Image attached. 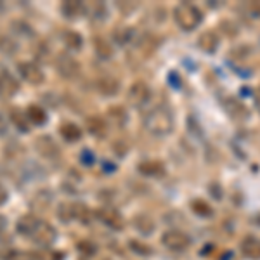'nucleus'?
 <instances>
[{"mask_svg": "<svg viewBox=\"0 0 260 260\" xmlns=\"http://www.w3.org/2000/svg\"><path fill=\"white\" fill-rule=\"evenodd\" d=\"M18 233L30 238L33 243L42 245V246L50 245L57 236L56 229H54L52 225L47 224L45 220H40L39 217H35V215L21 217L18 220Z\"/></svg>", "mask_w": 260, "mask_h": 260, "instance_id": "1", "label": "nucleus"}, {"mask_svg": "<svg viewBox=\"0 0 260 260\" xmlns=\"http://www.w3.org/2000/svg\"><path fill=\"white\" fill-rule=\"evenodd\" d=\"M144 127L149 134L158 137H165L174 130V115L170 108L165 104H158L153 110L146 113L144 116Z\"/></svg>", "mask_w": 260, "mask_h": 260, "instance_id": "2", "label": "nucleus"}, {"mask_svg": "<svg viewBox=\"0 0 260 260\" xmlns=\"http://www.w3.org/2000/svg\"><path fill=\"white\" fill-rule=\"evenodd\" d=\"M174 19L177 23V26L184 31H192L201 24L203 21V14L194 4L182 2L179 6H175L174 9Z\"/></svg>", "mask_w": 260, "mask_h": 260, "instance_id": "3", "label": "nucleus"}, {"mask_svg": "<svg viewBox=\"0 0 260 260\" xmlns=\"http://www.w3.org/2000/svg\"><path fill=\"white\" fill-rule=\"evenodd\" d=\"M222 108L228 113L229 118H233L234 121H246L250 118V110L245 103L240 98H233V95H228V98L222 99Z\"/></svg>", "mask_w": 260, "mask_h": 260, "instance_id": "4", "label": "nucleus"}, {"mask_svg": "<svg viewBox=\"0 0 260 260\" xmlns=\"http://www.w3.org/2000/svg\"><path fill=\"white\" fill-rule=\"evenodd\" d=\"M151 99V89L146 85L144 82H136L132 83V87L128 89V103L134 108H142L149 103Z\"/></svg>", "mask_w": 260, "mask_h": 260, "instance_id": "5", "label": "nucleus"}, {"mask_svg": "<svg viewBox=\"0 0 260 260\" xmlns=\"http://www.w3.org/2000/svg\"><path fill=\"white\" fill-rule=\"evenodd\" d=\"M56 68L59 71V75L62 78H77L78 73H80V64L75 57L68 56V54H59L56 59Z\"/></svg>", "mask_w": 260, "mask_h": 260, "instance_id": "6", "label": "nucleus"}, {"mask_svg": "<svg viewBox=\"0 0 260 260\" xmlns=\"http://www.w3.org/2000/svg\"><path fill=\"white\" fill-rule=\"evenodd\" d=\"M161 243H163V246H167V248L172 251H184V250H187L191 241H189V238L184 233H180V231H167L161 236Z\"/></svg>", "mask_w": 260, "mask_h": 260, "instance_id": "7", "label": "nucleus"}, {"mask_svg": "<svg viewBox=\"0 0 260 260\" xmlns=\"http://www.w3.org/2000/svg\"><path fill=\"white\" fill-rule=\"evenodd\" d=\"M18 71L21 77H23V80H26L28 83H31V85H40V83L45 80L44 71H42L35 62H30V61L19 62Z\"/></svg>", "mask_w": 260, "mask_h": 260, "instance_id": "8", "label": "nucleus"}, {"mask_svg": "<svg viewBox=\"0 0 260 260\" xmlns=\"http://www.w3.org/2000/svg\"><path fill=\"white\" fill-rule=\"evenodd\" d=\"M95 217H98L104 225H108V228H111L115 231L123 229V225H125L123 217L116 210H113V208H99V210L95 212Z\"/></svg>", "mask_w": 260, "mask_h": 260, "instance_id": "9", "label": "nucleus"}, {"mask_svg": "<svg viewBox=\"0 0 260 260\" xmlns=\"http://www.w3.org/2000/svg\"><path fill=\"white\" fill-rule=\"evenodd\" d=\"M241 253L250 260H260V238L246 236L241 241Z\"/></svg>", "mask_w": 260, "mask_h": 260, "instance_id": "10", "label": "nucleus"}, {"mask_svg": "<svg viewBox=\"0 0 260 260\" xmlns=\"http://www.w3.org/2000/svg\"><path fill=\"white\" fill-rule=\"evenodd\" d=\"M35 148L42 154V156H45V158H57V156H59V148H57L56 142L50 139L49 136L39 137L37 142H35Z\"/></svg>", "mask_w": 260, "mask_h": 260, "instance_id": "11", "label": "nucleus"}, {"mask_svg": "<svg viewBox=\"0 0 260 260\" xmlns=\"http://www.w3.org/2000/svg\"><path fill=\"white\" fill-rule=\"evenodd\" d=\"M219 44H220V39L219 35H217L215 31H205L200 35L198 39V45L200 49L203 50V52L207 54H213L217 49H219Z\"/></svg>", "mask_w": 260, "mask_h": 260, "instance_id": "12", "label": "nucleus"}, {"mask_svg": "<svg viewBox=\"0 0 260 260\" xmlns=\"http://www.w3.org/2000/svg\"><path fill=\"white\" fill-rule=\"evenodd\" d=\"M95 87H98V90L101 92V94L108 95V98H111V95H116V94H118V90H120L118 80H115V78H111V77L99 78L98 83H95Z\"/></svg>", "mask_w": 260, "mask_h": 260, "instance_id": "13", "label": "nucleus"}, {"mask_svg": "<svg viewBox=\"0 0 260 260\" xmlns=\"http://www.w3.org/2000/svg\"><path fill=\"white\" fill-rule=\"evenodd\" d=\"M139 172L146 177H161L165 174V167L161 161L156 160H149V161H142L139 165Z\"/></svg>", "mask_w": 260, "mask_h": 260, "instance_id": "14", "label": "nucleus"}, {"mask_svg": "<svg viewBox=\"0 0 260 260\" xmlns=\"http://www.w3.org/2000/svg\"><path fill=\"white\" fill-rule=\"evenodd\" d=\"M61 12L64 18L68 19H77L85 12V4L77 2V0H71V2H64L61 6Z\"/></svg>", "mask_w": 260, "mask_h": 260, "instance_id": "15", "label": "nucleus"}, {"mask_svg": "<svg viewBox=\"0 0 260 260\" xmlns=\"http://www.w3.org/2000/svg\"><path fill=\"white\" fill-rule=\"evenodd\" d=\"M59 134H61V137H62L64 141H68V142H77V141H80V137H82V128L78 127L77 123H71V121H66V123H62V125H61Z\"/></svg>", "mask_w": 260, "mask_h": 260, "instance_id": "16", "label": "nucleus"}, {"mask_svg": "<svg viewBox=\"0 0 260 260\" xmlns=\"http://www.w3.org/2000/svg\"><path fill=\"white\" fill-rule=\"evenodd\" d=\"M28 116V121L33 125H45L47 123V113L42 106H37V104H31L28 106V110L24 111Z\"/></svg>", "mask_w": 260, "mask_h": 260, "instance_id": "17", "label": "nucleus"}, {"mask_svg": "<svg viewBox=\"0 0 260 260\" xmlns=\"http://www.w3.org/2000/svg\"><path fill=\"white\" fill-rule=\"evenodd\" d=\"M87 127H89V132L95 137H104L108 132V125L103 118H98V116H92V118L87 120Z\"/></svg>", "mask_w": 260, "mask_h": 260, "instance_id": "18", "label": "nucleus"}, {"mask_svg": "<svg viewBox=\"0 0 260 260\" xmlns=\"http://www.w3.org/2000/svg\"><path fill=\"white\" fill-rule=\"evenodd\" d=\"M134 35H136V33H134L132 28H128V26L127 28H116L115 33H113V40L123 47V45H128L130 42L134 40Z\"/></svg>", "mask_w": 260, "mask_h": 260, "instance_id": "19", "label": "nucleus"}, {"mask_svg": "<svg viewBox=\"0 0 260 260\" xmlns=\"http://www.w3.org/2000/svg\"><path fill=\"white\" fill-rule=\"evenodd\" d=\"M191 208H192V212H194L196 215L203 217V219L213 217V208L207 203V201H203V200H194V201H191Z\"/></svg>", "mask_w": 260, "mask_h": 260, "instance_id": "20", "label": "nucleus"}, {"mask_svg": "<svg viewBox=\"0 0 260 260\" xmlns=\"http://www.w3.org/2000/svg\"><path fill=\"white\" fill-rule=\"evenodd\" d=\"M11 120H12V123H14V127H18L21 132H28L30 130V121H28V116H26V113H23V111H19V110H12L11 111Z\"/></svg>", "mask_w": 260, "mask_h": 260, "instance_id": "21", "label": "nucleus"}, {"mask_svg": "<svg viewBox=\"0 0 260 260\" xmlns=\"http://www.w3.org/2000/svg\"><path fill=\"white\" fill-rule=\"evenodd\" d=\"M62 42H64L70 50H80L83 45V39L77 31H66L62 35Z\"/></svg>", "mask_w": 260, "mask_h": 260, "instance_id": "22", "label": "nucleus"}, {"mask_svg": "<svg viewBox=\"0 0 260 260\" xmlns=\"http://www.w3.org/2000/svg\"><path fill=\"white\" fill-rule=\"evenodd\" d=\"M94 47H95V52H98V56L101 59H110L113 56V47L111 44L108 40L104 39H95L94 40Z\"/></svg>", "mask_w": 260, "mask_h": 260, "instance_id": "23", "label": "nucleus"}, {"mask_svg": "<svg viewBox=\"0 0 260 260\" xmlns=\"http://www.w3.org/2000/svg\"><path fill=\"white\" fill-rule=\"evenodd\" d=\"M136 229L139 231V233H142V234H151L154 231V222H153V219L151 217H148V215H139V217H136Z\"/></svg>", "mask_w": 260, "mask_h": 260, "instance_id": "24", "label": "nucleus"}, {"mask_svg": "<svg viewBox=\"0 0 260 260\" xmlns=\"http://www.w3.org/2000/svg\"><path fill=\"white\" fill-rule=\"evenodd\" d=\"M33 260H64V253L59 250H39L31 253Z\"/></svg>", "mask_w": 260, "mask_h": 260, "instance_id": "25", "label": "nucleus"}, {"mask_svg": "<svg viewBox=\"0 0 260 260\" xmlns=\"http://www.w3.org/2000/svg\"><path fill=\"white\" fill-rule=\"evenodd\" d=\"M85 11H89V14L94 19H104L106 18V6L103 2H94L90 6H85Z\"/></svg>", "mask_w": 260, "mask_h": 260, "instance_id": "26", "label": "nucleus"}, {"mask_svg": "<svg viewBox=\"0 0 260 260\" xmlns=\"http://www.w3.org/2000/svg\"><path fill=\"white\" fill-rule=\"evenodd\" d=\"M57 217L62 222H70L75 219V205L70 203H61L59 205V210H57Z\"/></svg>", "mask_w": 260, "mask_h": 260, "instance_id": "27", "label": "nucleus"}, {"mask_svg": "<svg viewBox=\"0 0 260 260\" xmlns=\"http://www.w3.org/2000/svg\"><path fill=\"white\" fill-rule=\"evenodd\" d=\"M130 248H132V251H136L137 255H142V257H149L153 253V248L144 245L142 241H130Z\"/></svg>", "mask_w": 260, "mask_h": 260, "instance_id": "28", "label": "nucleus"}, {"mask_svg": "<svg viewBox=\"0 0 260 260\" xmlns=\"http://www.w3.org/2000/svg\"><path fill=\"white\" fill-rule=\"evenodd\" d=\"M241 7L246 11V14H248L250 18L260 19V2H246V4H243Z\"/></svg>", "mask_w": 260, "mask_h": 260, "instance_id": "29", "label": "nucleus"}, {"mask_svg": "<svg viewBox=\"0 0 260 260\" xmlns=\"http://www.w3.org/2000/svg\"><path fill=\"white\" fill-rule=\"evenodd\" d=\"M80 160H82L83 165H92V163H94V160H95V156H94V154H92V151L85 149V151H82Z\"/></svg>", "mask_w": 260, "mask_h": 260, "instance_id": "30", "label": "nucleus"}, {"mask_svg": "<svg viewBox=\"0 0 260 260\" xmlns=\"http://www.w3.org/2000/svg\"><path fill=\"white\" fill-rule=\"evenodd\" d=\"M80 248L82 250H85V253H89V255H92L95 251V246L94 245H90V243H80Z\"/></svg>", "mask_w": 260, "mask_h": 260, "instance_id": "31", "label": "nucleus"}, {"mask_svg": "<svg viewBox=\"0 0 260 260\" xmlns=\"http://www.w3.org/2000/svg\"><path fill=\"white\" fill-rule=\"evenodd\" d=\"M169 80H170L172 83H174V85H172V87H175V89H179V87L182 85V82H180V78L177 80V75H175V73H170V75H169Z\"/></svg>", "mask_w": 260, "mask_h": 260, "instance_id": "32", "label": "nucleus"}, {"mask_svg": "<svg viewBox=\"0 0 260 260\" xmlns=\"http://www.w3.org/2000/svg\"><path fill=\"white\" fill-rule=\"evenodd\" d=\"M7 198H9V194H7V189L0 184V205H4L7 201Z\"/></svg>", "mask_w": 260, "mask_h": 260, "instance_id": "33", "label": "nucleus"}, {"mask_svg": "<svg viewBox=\"0 0 260 260\" xmlns=\"http://www.w3.org/2000/svg\"><path fill=\"white\" fill-rule=\"evenodd\" d=\"M253 101H255V108H257L258 113H260V85L253 92Z\"/></svg>", "mask_w": 260, "mask_h": 260, "instance_id": "34", "label": "nucleus"}, {"mask_svg": "<svg viewBox=\"0 0 260 260\" xmlns=\"http://www.w3.org/2000/svg\"><path fill=\"white\" fill-rule=\"evenodd\" d=\"M9 260H33V258H31V255L28 257V255H23V253H12Z\"/></svg>", "mask_w": 260, "mask_h": 260, "instance_id": "35", "label": "nucleus"}, {"mask_svg": "<svg viewBox=\"0 0 260 260\" xmlns=\"http://www.w3.org/2000/svg\"><path fill=\"white\" fill-rule=\"evenodd\" d=\"M7 132V120L0 115V134H6Z\"/></svg>", "mask_w": 260, "mask_h": 260, "instance_id": "36", "label": "nucleus"}, {"mask_svg": "<svg viewBox=\"0 0 260 260\" xmlns=\"http://www.w3.org/2000/svg\"><path fill=\"white\" fill-rule=\"evenodd\" d=\"M6 228H7V219L4 215H0V234L6 231Z\"/></svg>", "mask_w": 260, "mask_h": 260, "instance_id": "37", "label": "nucleus"}]
</instances>
